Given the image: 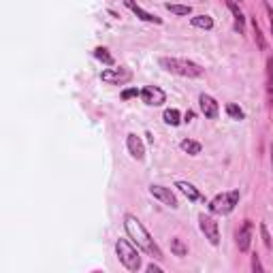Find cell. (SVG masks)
I'll return each instance as SVG.
<instances>
[{
  "instance_id": "cell-1",
  "label": "cell",
  "mask_w": 273,
  "mask_h": 273,
  "mask_svg": "<svg viewBox=\"0 0 273 273\" xmlns=\"http://www.w3.org/2000/svg\"><path fill=\"white\" fill-rule=\"evenodd\" d=\"M124 228H126V235L128 239L139 248V250H143L146 254H150L154 260H162V250H160V246L154 242V237L150 235V230L143 226V222L136 218V216L132 214H126L124 216Z\"/></svg>"
},
{
  "instance_id": "cell-2",
  "label": "cell",
  "mask_w": 273,
  "mask_h": 273,
  "mask_svg": "<svg viewBox=\"0 0 273 273\" xmlns=\"http://www.w3.org/2000/svg\"><path fill=\"white\" fill-rule=\"evenodd\" d=\"M158 64L162 66L166 73L178 75V77H188V79H198L205 75V68L200 64L186 60V58H160Z\"/></svg>"
},
{
  "instance_id": "cell-3",
  "label": "cell",
  "mask_w": 273,
  "mask_h": 273,
  "mask_svg": "<svg viewBox=\"0 0 273 273\" xmlns=\"http://www.w3.org/2000/svg\"><path fill=\"white\" fill-rule=\"evenodd\" d=\"M116 254H118V260L124 264L128 271L136 273L141 269V254H139V248H134L132 242H128V239H122L120 237L116 242Z\"/></svg>"
},
{
  "instance_id": "cell-4",
  "label": "cell",
  "mask_w": 273,
  "mask_h": 273,
  "mask_svg": "<svg viewBox=\"0 0 273 273\" xmlns=\"http://www.w3.org/2000/svg\"><path fill=\"white\" fill-rule=\"evenodd\" d=\"M239 198H242V194H239V190H226V192H220V194H216V196L210 200L207 210H210L212 214H218V216H228V214L239 205Z\"/></svg>"
},
{
  "instance_id": "cell-5",
  "label": "cell",
  "mask_w": 273,
  "mask_h": 273,
  "mask_svg": "<svg viewBox=\"0 0 273 273\" xmlns=\"http://www.w3.org/2000/svg\"><path fill=\"white\" fill-rule=\"evenodd\" d=\"M198 228L200 232L205 235V239L210 242L212 246H220V228H218V222H216L210 214H200L198 216Z\"/></svg>"
},
{
  "instance_id": "cell-6",
  "label": "cell",
  "mask_w": 273,
  "mask_h": 273,
  "mask_svg": "<svg viewBox=\"0 0 273 273\" xmlns=\"http://www.w3.org/2000/svg\"><path fill=\"white\" fill-rule=\"evenodd\" d=\"M100 79L105 84H111V86H124V84H128L132 79V73L128 68H124V66L107 68V70H102V73H100Z\"/></svg>"
},
{
  "instance_id": "cell-7",
  "label": "cell",
  "mask_w": 273,
  "mask_h": 273,
  "mask_svg": "<svg viewBox=\"0 0 273 273\" xmlns=\"http://www.w3.org/2000/svg\"><path fill=\"white\" fill-rule=\"evenodd\" d=\"M150 194L154 196V198H158L162 205L171 207V210H178V196L173 194L171 188L160 186V184H152V186H150Z\"/></svg>"
},
{
  "instance_id": "cell-8",
  "label": "cell",
  "mask_w": 273,
  "mask_h": 273,
  "mask_svg": "<svg viewBox=\"0 0 273 273\" xmlns=\"http://www.w3.org/2000/svg\"><path fill=\"white\" fill-rule=\"evenodd\" d=\"M252 232H254V222L252 220H244V224L239 226L237 235H235V242L239 252H248L252 246Z\"/></svg>"
},
{
  "instance_id": "cell-9",
  "label": "cell",
  "mask_w": 273,
  "mask_h": 273,
  "mask_svg": "<svg viewBox=\"0 0 273 273\" xmlns=\"http://www.w3.org/2000/svg\"><path fill=\"white\" fill-rule=\"evenodd\" d=\"M141 98L150 107H160V105H164L166 94H164L162 88H158V86H146L141 90Z\"/></svg>"
},
{
  "instance_id": "cell-10",
  "label": "cell",
  "mask_w": 273,
  "mask_h": 273,
  "mask_svg": "<svg viewBox=\"0 0 273 273\" xmlns=\"http://www.w3.org/2000/svg\"><path fill=\"white\" fill-rule=\"evenodd\" d=\"M198 107H200V111H203V116L210 118V120H216L220 116V105L210 94H200L198 96Z\"/></svg>"
},
{
  "instance_id": "cell-11",
  "label": "cell",
  "mask_w": 273,
  "mask_h": 273,
  "mask_svg": "<svg viewBox=\"0 0 273 273\" xmlns=\"http://www.w3.org/2000/svg\"><path fill=\"white\" fill-rule=\"evenodd\" d=\"M126 148H128V154H130L134 160H143L146 158V146H143L141 136L130 132L126 136Z\"/></svg>"
},
{
  "instance_id": "cell-12",
  "label": "cell",
  "mask_w": 273,
  "mask_h": 273,
  "mask_svg": "<svg viewBox=\"0 0 273 273\" xmlns=\"http://www.w3.org/2000/svg\"><path fill=\"white\" fill-rule=\"evenodd\" d=\"M124 4H126L128 9H130V11H132V13H134V15H136V18H139L141 22H148V24H158V26H160V24H162V20H160L158 15H154V13H148L146 9H141V6L136 4L134 0H124Z\"/></svg>"
},
{
  "instance_id": "cell-13",
  "label": "cell",
  "mask_w": 273,
  "mask_h": 273,
  "mask_svg": "<svg viewBox=\"0 0 273 273\" xmlns=\"http://www.w3.org/2000/svg\"><path fill=\"white\" fill-rule=\"evenodd\" d=\"M226 6L230 9L232 13V20H235V32H239V34H244L246 32V15L242 13V9H239V4L235 2V0H226Z\"/></svg>"
},
{
  "instance_id": "cell-14",
  "label": "cell",
  "mask_w": 273,
  "mask_h": 273,
  "mask_svg": "<svg viewBox=\"0 0 273 273\" xmlns=\"http://www.w3.org/2000/svg\"><path fill=\"white\" fill-rule=\"evenodd\" d=\"M175 188H178L188 200H192V203H194V200H200V198H203V194H200V192H198L194 186H192V184H188V182H182V180L175 182Z\"/></svg>"
},
{
  "instance_id": "cell-15",
  "label": "cell",
  "mask_w": 273,
  "mask_h": 273,
  "mask_svg": "<svg viewBox=\"0 0 273 273\" xmlns=\"http://www.w3.org/2000/svg\"><path fill=\"white\" fill-rule=\"evenodd\" d=\"M264 82H267V105L273 107V58H267V68H264Z\"/></svg>"
},
{
  "instance_id": "cell-16",
  "label": "cell",
  "mask_w": 273,
  "mask_h": 273,
  "mask_svg": "<svg viewBox=\"0 0 273 273\" xmlns=\"http://www.w3.org/2000/svg\"><path fill=\"white\" fill-rule=\"evenodd\" d=\"M190 24L194 28H200V30H212L214 28V20L210 15H194V18H190Z\"/></svg>"
},
{
  "instance_id": "cell-17",
  "label": "cell",
  "mask_w": 273,
  "mask_h": 273,
  "mask_svg": "<svg viewBox=\"0 0 273 273\" xmlns=\"http://www.w3.org/2000/svg\"><path fill=\"white\" fill-rule=\"evenodd\" d=\"M180 148L186 152V154H190V156H198L200 152H203V146H200L198 141H192V139H184L180 143Z\"/></svg>"
},
{
  "instance_id": "cell-18",
  "label": "cell",
  "mask_w": 273,
  "mask_h": 273,
  "mask_svg": "<svg viewBox=\"0 0 273 273\" xmlns=\"http://www.w3.org/2000/svg\"><path fill=\"white\" fill-rule=\"evenodd\" d=\"M171 252H173V256H178V258H184V256L188 254V246L184 244L180 237H173L171 239Z\"/></svg>"
},
{
  "instance_id": "cell-19",
  "label": "cell",
  "mask_w": 273,
  "mask_h": 273,
  "mask_svg": "<svg viewBox=\"0 0 273 273\" xmlns=\"http://www.w3.org/2000/svg\"><path fill=\"white\" fill-rule=\"evenodd\" d=\"M94 58L96 60H100L102 64H107V66H114V56H111L109 54V50H107V47H96V50H94Z\"/></svg>"
},
{
  "instance_id": "cell-20",
  "label": "cell",
  "mask_w": 273,
  "mask_h": 273,
  "mask_svg": "<svg viewBox=\"0 0 273 273\" xmlns=\"http://www.w3.org/2000/svg\"><path fill=\"white\" fill-rule=\"evenodd\" d=\"M162 120H164V124H168V126H180L184 120H182V114L178 109H166L164 111V116H162Z\"/></svg>"
},
{
  "instance_id": "cell-21",
  "label": "cell",
  "mask_w": 273,
  "mask_h": 273,
  "mask_svg": "<svg viewBox=\"0 0 273 273\" xmlns=\"http://www.w3.org/2000/svg\"><path fill=\"white\" fill-rule=\"evenodd\" d=\"M252 30H254V41H256V47H258L260 52L267 50V41H264V34L260 32V26L256 24V18L252 20Z\"/></svg>"
},
{
  "instance_id": "cell-22",
  "label": "cell",
  "mask_w": 273,
  "mask_h": 273,
  "mask_svg": "<svg viewBox=\"0 0 273 273\" xmlns=\"http://www.w3.org/2000/svg\"><path fill=\"white\" fill-rule=\"evenodd\" d=\"M166 6V11H171V13H175V15H190L192 13V6L190 4H173V2H166L164 4Z\"/></svg>"
},
{
  "instance_id": "cell-23",
  "label": "cell",
  "mask_w": 273,
  "mask_h": 273,
  "mask_svg": "<svg viewBox=\"0 0 273 273\" xmlns=\"http://www.w3.org/2000/svg\"><path fill=\"white\" fill-rule=\"evenodd\" d=\"M226 114H228L230 120H237V122H242V120L246 118L244 109L239 107V105H235V102H228V105H226Z\"/></svg>"
},
{
  "instance_id": "cell-24",
  "label": "cell",
  "mask_w": 273,
  "mask_h": 273,
  "mask_svg": "<svg viewBox=\"0 0 273 273\" xmlns=\"http://www.w3.org/2000/svg\"><path fill=\"white\" fill-rule=\"evenodd\" d=\"M260 235H262V244H264V248L267 250H271L273 248V244H271V235H269V230H267V224H260Z\"/></svg>"
},
{
  "instance_id": "cell-25",
  "label": "cell",
  "mask_w": 273,
  "mask_h": 273,
  "mask_svg": "<svg viewBox=\"0 0 273 273\" xmlns=\"http://www.w3.org/2000/svg\"><path fill=\"white\" fill-rule=\"evenodd\" d=\"M252 271H254V273H256V271H264L262 262H260V258H258V254H252Z\"/></svg>"
},
{
  "instance_id": "cell-26",
  "label": "cell",
  "mask_w": 273,
  "mask_h": 273,
  "mask_svg": "<svg viewBox=\"0 0 273 273\" xmlns=\"http://www.w3.org/2000/svg\"><path fill=\"white\" fill-rule=\"evenodd\" d=\"M134 96H141V92L136 90V88H130V90H124V92H122V98H124V100L134 98Z\"/></svg>"
},
{
  "instance_id": "cell-27",
  "label": "cell",
  "mask_w": 273,
  "mask_h": 273,
  "mask_svg": "<svg viewBox=\"0 0 273 273\" xmlns=\"http://www.w3.org/2000/svg\"><path fill=\"white\" fill-rule=\"evenodd\" d=\"M264 11H267V18H269V26H271V34H273V6L267 2L264 4Z\"/></svg>"
},
{
  "instance_id": "cell-28",
  "label": "cell",
  "mask_w": 273,
  "mask_h": 273,
  "mask_svg": "<svg viewBox=\"0 0 273 273\" xmlns=\"http://www.w3.org/2000/svg\"><path fill=\"white\" fill-rule=\"evenodd\" d=\"M148 271L150 273H162V267H158V264L152 262V264H148Z\"/></svg>"
},
{
  "instance_id": "cell-29",
  "label": "cell",
  "mask_w": 273,
  "mask_h": 273,
  "mask_svg": "<svg viewBox=\"0 0 273 273\" xmlns=\"http://www.w3.org/2000/svg\"><path fill=\"white\" fill-rule=\"evenodd\" d=\"M192 120H194V111H186V116H184V122H192Z\"/></svg>"
},
{
  "instance_id": "cell-30",
  "label": "cell",
  "mask_w": 273,
  "mask_h": 273,
  "mask_svg": "<svg viewBox=\"0 0 273 273\" xmlns=\"http://www.w3.org/2000/svg\"><path fill=\"white\" fill-rule=\"evenodd\" d=\"M271 171H273V143H271Z\"/></svg>"
},
{
  "instance_id": "cell-31",
  "label": "cell",
  "mask_w": 273,
  "mask_h": 273,
  "mask_svg": "<svg viewBox=\"0 0 273 273\" xmlns=\"http://www.w3.org/2000/svg\"><path fill=\"white\" fill-rule=\"evenodd\" d=\"M235 2H239V0H235Z\"/></svg>"
}]
</instances>
